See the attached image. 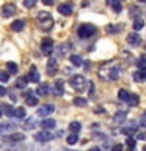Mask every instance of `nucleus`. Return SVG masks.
<instances>
[{"instance_id":"f257e3e1","label":"nucleus","mask_w":146,"mask_h":151,"mask_svg":"<svg viewBox=\"0 0 146 151\" xmlns=\"http://www.w3.org/2000/svg\"><path fill=\"white\" fill-rule=\"evenodd\" d=\"M120 66L116 63H104L101 68H99V76H101L102 80H107V82H115V80L120 79Z\"/></svg>"},{"instance_id":"f03ea898","label":"nucleus","mask_w":146,"mask_h":151,"mask_svg":"<svg viewBox=\"0 0 146 151\" xmlns=\"http://www.w3.org/2000/svg\"><path fill=\"white\" fill-rule=\"evenodd\" d=\"M36 22H38V25H39L41 30H44V32H50L52 28H54V17H52L50 13H47V11L38 13Z\"/></svg>"},{"instance_id":"7ed1b4c3","label":"nucleus","mask_w":146,"mask_h":151,"mask_svg":"<svg viewBox=\"0 0 146 151\" xmlns=\"http://www.w3.org/2000/svg\"><path fill=\"white\" fill-rule=\"evenodd\" d=\"M69 83H71V87H72L75 91H85L87 90V79L83 77V76H80V74H75V76H72V77L69 79Z\"/></svg>"},{"instance_id":"20e7f679","label":"nucleus","mask_w":146,"mask_h":151,"mask_svg":"<svg viewBox=\"0 0 146 151\" xmlns=\"http://www.w3.org/2000/svg\"><path fill=\"white\" fill-rule=\"evenodd\" d=\"M94 32H96V27L94 25H91V24H82V25L79 27V30H77V33H79V38H89L91 35H94Z\"/></svg>"},{"instance_id":"39448f33","label":"nucleus","mask_w":146,"mask_h":151,"mask_svg":"<svg viewBox=\"0 0 146 151\" xmlns=\"http://www.w3.org/2000/svg\"><path fill=\"white\" fill-rule=\"evenodd\" d=\"M41 52H42V55H47V57L54 52V41L50 38H44L41 41Z\"/></svg>"},{"instance_id":"423d86ee","label":"nucleus","mask_w":146,"mask_h":151,"mask_svg":"<svg viewBox=\"0 0 146 151\" xmlns=\"http://www.w3.org/2000/svg\"><path fill=\"white\" fill-rule=\"evenodd\" d=\"M16 13H17V8H16V5H13V3H6L2 6V16L3 17H11Z\"/></svg>"},{"instance_id":"0eeeda50","label":"nucleus","mask_w":146,"mask_h":151,"mask_svg":"<svg viewBox=\"0 0 146 151\" xmlns=\"http://www.w3.org/2000/svg\"><path fill=\"white\" fill-rule=\"evenodd\" d=\"M55 112V107L52 106V104H44L42 107H39L38 109V115L39 116H49V115H52V113Z\"/></svg>"},{"instance_id":"6e6552de","label":"nucleus","mask_w":146,"mask_h":151,"mask_svg":"<svg viewBox=\"0 0 146 151\" xmlns=\"http://www.w3.org/2000/svg\"><path fill=\"white\" fill-rule=\"evenodd\" d=\"M35 139L38 142H50L52 139H54V134L46 129H42L41 132H38V134H35Z\"/></svg>"},{"instance_id":"1a4fd4ad","label":"nucleus","mask_w":146,"mask_h":151,"mask_svg":"<svg viewBox=\"0 0 146 151\" xmlns=\"http://www.w3.org/2000/svg\"><path fill=\"white\" fill-rule=\"evenodd\" d=\"M127 42H129L130 46L137 47V46H140V44H141V38H140V35H138L137 32L129 33V35H127Z\"/></svg>"},{"instance_id":"9d476101","label":"nucleus","mask_w":146,"mask_h":151,"mask_svg":"<svg viewBox=\"0 0 146 151\" xmlns=\"http://www.w3.org/2000/svg\"><path fill=\"white\" fill-rule=\"evenodd\" d=\"M27 80L28 82H39V73H38V69H36V66H31L30 71H28V74H27Z\"/></svg>"},{"instance_id":"9b49d317","label":"nucleus","mask_w":146,"mask_h":151,"mask_svg":"<svg viewBox=\"0 0 146 151\" xmlns=\"http://www.w3.org/2000/svg\"><path fill=\"white\" fill-rule=\"evenodd\" d=\"M52 93H54L55 96H63L64 90H63V80L61 79L55 80V85H54V88H52Z\"/></svg>"},{"instance_id":"f8f14e48","label":"nucleus","mask_w":146,"mask_h":151,"mask_svg":"<svg viewBox=\"0 0 146 151\" xmlns=\"http://www.w3.org/2000/svg\"><path fill=\"white\" fill-rule=\"evenodd\" d=\"M55 126H57V121H55V120H52V118H46V120H42V121H41V127H42V129H46V131L54 129Z\"/></svg>"},{"instance_id":"ddd939ff","label":"nucleus","mask_w":146,"mask_h":151,"mask_svg":"<svg viewBox=\"0 0 146 151\" xmlns=\"http://www.w3.org/2000/svg\"><path fill=\"white\" fill-rule=\"evenodd\" d=\"M58 13L63 14V16H71V14H72V6L68 3H61L58 6Z\"/></svg>"},{"instance_id":"4468645a","label":"nucleus","mask_w":146,"mask_h":151,"mask_svg":"<svg viewBox=\"0 0 146 151\" xmlns=\"http://www.w3.org/2000/svg\"><path fill=\"white\" fill-rule=\"evenodd\" d=\"M57 69H58V66H57V60L55 58H50L49 61H47V74L54 76L57 73Z\"/></svg>"},{"instance_id":"2eb2a0df","label":"nucleus","mask_w":146,"mask_h":151,"mask_svg":"<svg viewBox=\"0 0 146 151\" xmlns=\"http://www.w3.org/2000/svg\"><path fill=\"white\" fill-rule=\"evenodd\" d=\"M24 27H25V22L22 19H17V21H14L11 24V30H14V32H22Z\"/></svg>"},{"instance_id":"dca6fc26","label":"nucleus","mask_w":146,"mask_h":151,"mask_svg":"<svg viewBox=\"0 0 146 151\" xmlns=\"http://www.w3.org/2000/svg\"><path fill=\"white\" fill-rule=\"evenodd\" d=\"M134 80H135V82H145V80H146V71L145 69L135 71V73H134Z\"/></svg>"},{"instance_id":"f3484780","label":"nucleus","mask_w":146,"mask_h":151,"mask_svg":"<svg viewBox=\"0 0 146 151\" xmlns=\"http://www.w3.org/2000/svg\"><path fill=\"white\" fill-rule=\"evenodd\" d=\"M24 139H25V135H24L22 132H13V134L8 137L9 142H22Z\"/></svg>"},{"instance_id":"a211bd4d","label":"nucleus","mask_w":146,"mask_h":151,"mask_svg":"<svg viewBox=\"0 0 146 151\" xmlns=\"http://www.w3.org/2000/svg\"><path fill=\"white\" fill-rule=\"evenodd\" d=\"M124 120H126V112H122V110H120V112H116L115 113V116H113V121L115 123H124Z\"/></svg>"},{"instance_id":"6ab92c4d","label":"nucleus","mask_w":146,"mask_h":151,"mask_svg":"<svg viewBox=\"0 0 146 151\" xmlns=\"http://www.w3.org/2000/svg\"><path fill=\"white\" fill-rule=\"evenodd\" d=\"M36 93H38V96H46V94L49 93V85H47V83L39 85V87L36 88Z\"/></svg>"},{"instance_id":"aec40b11","label":"nucleus","mask_w":146,"mask_h":151,"mask_svg":"<svg viewBox=\"0 0 146 151\" xmlns=\"http://www.w3.org/2000/svg\"><path fill=\"white\" fill-rule=\"evenodd\" d=\"M14 118H17V120H22V118H25V109L24 107H17L14 109Z\"/></svg>"},{"instance_id":"412c9836","label":"nucleus","mask_w":146,"mask_h":151,"mask_svg":"<svg viewBox=\"0 0 146 151\" xmlns=\"http://www.w3.org/2000/svg\"><path fill=\"white\" fill-rule=\"evenodd\" d=\"M129 106H138V102H140V98L137 96V94H129V98H127V101H126Z\"/></svg>"},{"instance_id":"4be33fe9","label":"nucleus","mask_w":146,"mask_h":151,"mask_svg":"<svg viewBox=\"0 0 146 151\" xmlns=\"http://www.w3.org/2000/svg\"><path fill=\"white\" fill-rule=\"evenodd\" d=\"M16 129V126L14 124H11V123H6V124H0V132H11V131H14Z\"/></svg>"},{"instance_id":"5701e85b","label":"nucleus","mask_w":146,"mask_h":151,"mask_svg":"<svg viewBox=\"0 0 146 151\" xmlns=\"http://www.w3.org/2000/svg\"><path fill=\"white\" fill-rule=\"evenodd\" d=\"M87 104H88V101L85 98H80V96L74 98V106H77V107H87Z\"/></svg>"},{"instance_id":"b1692460","label":"nucleus","mask_w":146,"mask_h":151,"mask_svg":"<svg viewBox=\"0 0 146 151\" xmlns=\"http://www.w3.org/2000/svg\"><path fill=\"white\" fill-rule=\"evenodd\" d=\"M129 16L134 17V19H137V17L140 16V8L135 6V5H132V6L129 8Z\"/></svg>"},{"instance_id":"393cba45","label":"nucleus","mask_w":146,"mask_h":151,"mask_svg":"<svg viewBox=\"0 0 146 151\" xmlns=\"http://www.w3.org/2000/svg\"><path fill=\"white\" fill-rule=\"evenodd\" d=\"M137 131H138V126H129V127H122V132H124L126 135H132V134H137Z\"/></svg>"},{"instance_id":"a878e982","label":"nucleus","mask_w":146,"mask_h":151,"mask_svg":"<svg viewBox=\"0 0 146 151\" xmlns=\"http://www.w3.org/2000/svg\"><path fill=\"white\" fill-rule=\"evenodd\" d=\"M27 77H17V80H16V88H21V90H24L27 87Z\"/></svg>"},{"instance_id":"bb28decb","label":"nucleus","mask_w":146,"mask_h":151,"mask_svg":"<svg viewBox=\"0 0 146 151\" xmlns=\"http://www.w3.org/2000/svg\"><path fill=\"white\" fill-rule=\"evenodd\" d=\"M71 63H72L74 66H82L83 65V60L80 55H71Z\"/></svg>"},{"instance_id":"cd10ccee","label":"nucleus","mask_w":146,"mask_h":151,"mask_svg":"<svg viewBox=\"0 0 146 151\" xmlns=\"http://www.w3.org/2000/svg\"><path fill=\"white\" fill-rule=\"evenodd\" d=\"M132 27H134V30H135V32H138V30H141V28L145 27V22H143V19L137 17L135 21H134V25H132Z\"/></svg>"},{"instance_id":"c85d7f7f","label":"nucleus","mask_w":146,"mask_h":151,"mask_svg":"<svg viewBox=\"0 0 146 151\" xmlns=\"http://www.w3.org/2000/svg\"><path fill=\"white\" fill-rule=\"evenodd\" d=\"M129 91H127V90H124V88H121L120 91H118V98H120V101H127V98H129Z\"/></svg>"},{"instance_id":"c756f323","label":"nucleus","mask_w":146,"mask_h":151,"mask_svg":"<svg viewBox=\"0 0 146 151\" xmlns=\"http://www.w3.org/2000/svg\"><path fill=\"white\" fill-rule=\"evenodd\" d=\"M80 129H82V126H80V123H79V121H72V123L69 124V131H71V132H74V134H77Z\"/></svg>"},{"instance_id":"7c9ffc66","label":"nucleus","mask_w":146,"mask_h":151,"mask_svg":"<svg viewBox=\"0 0 146 151\" xmlns=\"http://www.w3.org/2000/svg\"><path fill=\"white\" fill-rule=\"evenodd\" d=\"M6 68H8V73L9 74H17V65L14 63V61H8Z\"/></svg>"},{"instance_id":"2f4dec72","label":"nucleus","mask_w":146,"mask_h":151,"mask_svg":"<svg viewBox=\"0 0 146 151\" xmlns=\"http://www.w3.org/2000/svg\"><path fill=\"white\" fill-rule=\"evenodd\" d=\"M66 142H68V145H75L79 142V137H77V134H71V135H68L66 137Z\"/></svg>"},{"instance_id":"473e14b6","label":"nucleus","mask_w":146,"mask_h":151,"mask_svg":"<svg viewBox=\"0 0 146 151\" xmlns=\"http://www.w3.org/2000/svg\"><path fill=\"white\" fill-rule=\"evenodd\" d=\"M25 102H27V106H38V98L35 96H31V94H28V96L25 98Z\"/></svg>"},{"instance_id":"72a5a7b5","label":"nucleus","mask_w":146,"mask_h":151,"mask_svg":"<svg viewBox=\"0 0 146 151\" xmlns=\"http://www.w3.org/2000/svg\"><path fill=\"white\" fill-rule=\"evenodd\" d=\"M66 49H71V44L69 42H64V44H61V46H58V55H66Z\"/></svg>"},{"instance_id":"f704fd0d","label":"nucleus","mask_w":146,"mask_h":151,"mask_svg":"<svg viewBox=\"0 0 146 151\" xmlns=\"http://www.w3.org/2000/svg\"><path fill=\"white\" fill-rule=\"evenodd\" d=\"M135 142H137V139H132V137H129V139L126 140V145H127V148H129V151L135 150Z\"/></svg>"},{"instance_id":"c9c22d12","label":"nucleus","mask_w":146,"mask_h":151,"mask_svg":"<svg viewBox=\"0 0 146 151\" xmlns=\"http://www.w3.org/2000/svg\"><path fill=\"white\" fill-rule=\"evenodd\" d=\"M2 112L5 113V115H8V116H13V115H14V109H13L11 106H3Z\"/></svg>"},{"instance_id":"e433bc0d","label":"nucleus","mask_w":146,"mask_h":151,"mask_svg":"<svg viewBox=\"0 0 146 151\" xmlns=\"http://www.w3.org/2000/svg\"><path fill=\"white\" fill-rule=\"evenodd\" d=\"M137 66H138L140 69H146V57H140L138 61H137Z\"/></svg>"},{"instance_id":"4c0bfd02","label":"nucleus","mask_w":146,"mask_h":151,"mask_svg":"<svg viewBox=\"0 0 146 151\" xmlns=\"http://www.w3.org/2000/svg\"><path fill=\"white\" fill-rule=\"evenodd\" d=\"M35 124H36V120H35V118H30V120L25 121V126H24V127H25V129H33Z\"/></svg>"},{"instance_id":"58836bf2","label":"nucleus","mask_w":146,"mask_h":151,"mask_svg":"<svg viewBox=\"0 0 146 151\" xmlns=\"http://www.w3.org/2000/svg\"><path fill=\"white\" fill-rule=\"evenodd\" d=\"M8 80H9L8 71H0V82H8Z\"/></svg>"},{"instance_id":"ea45409f","label":"nucleus","mask_w":146,"mask_h":151,"mask_svg":"<svg viewBox=\"0 0 146 151\" xmlns=\"http://www.w3.org/2000/svg\"><path fill=\"white\" fill-rule=\"evenodd\" d=\"M112 8H113V11H115V13H121V3H120V0L113 2L112 3Z\"/></svg>"},{"instance_id":"a19ab883","label":"nucleus","mask_w":146,"mask_h":151,"mask_svg":"<svg viewBox=\"0 0 146 151\" xmlns=\"http://www.w3.org/2000/svg\"><path fill=\"white\" fill-rule=\"evenodd\" d=\"M38 0H24V6L25 8H33L36 5Z\"/></svg>"},{"instance_id":"79ce46f5","label":"nucleus","mask_w":146,"mask_h":151,"mask_svg":"<svg viewBox=\"0 0 146 151\" xmlns=\"http://www.w3.org/2000/svg\"><path fill=\"white\" fill-rule=\"evenodd\" d=\"M120 30H121L120 25H118V27L116 25H108L107 27V33H116V32H120Z\"/></svg>"},{"instance_id":"37998d69","label":"nucleus","mask_w":146,"mask_h":151,"mask_svg":"<svg viewBox=\"0 0 146 151\" xmlns=\"http://www.w3.org/2000/svg\"><path fill=\"white\" fill-rule=\"evenodd\" d=\"M122 150H124V146H122L121 143H116L115 146H112V148H110V151H122Z\"/></svg>"},{"instance_id":"c03bdc74","label":"nucleus","mask_w":146,"mask_h":151,"mask_svg":"<svg viewBox=\"0 0 146 151\" xmlns=\"http://www.w3.org/2000/svg\"><path fill=\"white\" fill-rule=\"evenodd\" d=\"M42 3L47 5V6H52V5H54L55 2H54V0H42Z\"/></svg>"},{"instance_id":"a18cd8bd","label":"nucleus","mask_w":146,"mask_h":151,"mask_svg":"<svg viewBox=\"0 0 146 151\" xmlns=\"http://www.w3.org/2000/svg\"><path fill=\"white\" fill-rule=\"evenodd\" d=\"M5 94H6V88L0 85V96H5Z\"/></svg>"},{"instance_id":"49530a36","label":"nucleus","mask_w":146,"mask_h":151,"mask_svg":"<svg viewBox=\"0 0 146 151\" xmlns=\"http://www.w3.org/2000/svg\"><path fill=\"white\" fill-rule=\"evenodd\" d=\"M137 139H140V140H146V134H137Z\"/></svg>"},{"instance_id":"de8ad7c7","label":"nucleus","mask_w":146,"mask_h":151,"mask_svg":"<svg viewBox=\"0 0 146 151\" xmlns=\"http://www.w3.org/2000/svg\"><path fill=\"white\" fill-rule=\"evenodd\" d=\"M141 124H143V126H146V112L143 113V116H141Z\"/></svg>"},{"instance_id":"09e8293b","label":"nucleus","mask_w":146,"mask_h":151,"mask_svg":"<svg viewBox=\"0 0 146 151\" xmlns=\"http://www.w3.org/2000/svg\"><path fill=\"white\" fill-rule=\"evenodd\" d=\"M113 2H116V0H107V3H108V5H112Z\"/></svg>"},{"instance_id":"8fccbe9b","label":"nucleus","mask_w":146,"mask_h":151,"mask_svg":"<svg viewBox=\"0 0 146 151\" xmlns=\"http://www.w3.org/2000/svg\"><path fill=\"white\" fill-rule=\"evenodd\" d=\"M89 151H99V148H91V150H89Z\"/></svg>"},{"instance_id":"3c124183","label":"nucleus","mask_w":146,"mask_h":151,"mask_svg":"<svg viewBox=\"0 0 146 151\" xmlns=\"http://www.w3.org/2000/svg\"><path fill=\"white\" fill-rule=\"evenodd\" d=\"M140 2H141V3H146V0H140Z\"/></svg>"},{"instance_id":"603ef678","label":"nucleus","mask_w":146,"mask_h":151,"mask_svg":"<svg viewBox=\"0 0 146 151\" xmlns=\"http://www.w3.org/2000/svg\"><path fill=\"white\" fill-rule=\"evenodd\" d=\"M2 113H3V112H2V109H0V116H2Z\"/></svg>"},{"instance_id":"864d4df0","label":"nucleus","mask_w":146,"mask_h":151,"mask_svg":"<svg viewBox=\"0 0 146 151\" xmlns=\"http://www.w3.org/2000/svg\"><path fill=\"white\" fill-rule=\"evenodd\" d=\"M143 150H145V151H146V145H145V148H143Z\"/></svg>"}]
</instances>
